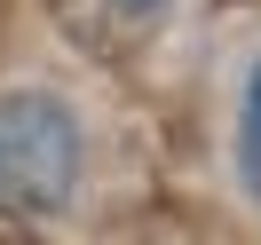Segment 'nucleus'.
Instances as JSON below:
<instances>
[{
  "label": "nucleus",
  "instance_id": "1",
  "mask_svg": "<svg viewBox=\"0 0 261 245\" xmlns=\"http://www.w3.org/2000/svg\"><path fill=\"white\" fill-rule=\"evenodd\" d=\"M80 182V127L56 95H0V190L24 206H64Z\"/></svg>",
  "mask_w": 261,
  "mask_h": 245
},
{
  "label": "nucleus",
  "instance_id": "2",
  "mask_svg": "<svg viewBox=\"0 0 261 245\" xmlns=\"http://www.w3.org/2000/svg\"><path fill=\"white\" fill-rule=\"evenodd\" d=\"M48 8H56V24H64L87 56H111V64H127L166 24V0H48Z\"/></svg>",
  "mask_w": 261,
  "mask_h": 245
},
{
  "label": "nucleus",
  "instance_id": "3",
  "mask_svg": "<svg viewBox=\"0 0 261 245\" xmlns=\"http://www.w3.org/2000/svg\"><path fill=\"white\" fill-rule=\"evenodd\" d=\"M245 174L261 190V71H253V95H245Z\"/></svg>",
  "mask_w": 261,
  "mask_h": 245
},
{
  "label": "nucleus",
  "instance_id": "4",
  "mask_svg": "<svg viewBox=\"0 0 261 245\" xmlns=\"http://www.w3.org/2000/svg\"><path fill=\"white\" fill-rule=\"evenodd\" d=\"M0 245H40V229H32V222H24V213H16V206H0Z\"/></svg>",
  "mask_w": 261,
  "mask_h": 245
}]
</instances>
